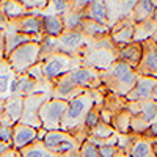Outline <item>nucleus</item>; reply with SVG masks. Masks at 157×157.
<instances>
[{
  "mask_svg": "<svg viewBox=\"0 0 157 157\" xmlns=\"http://www.w3.org/2000/svg\"><path fill=\"white\" fill-rule=\"evenodd\" d=\"M83 22H85V14L78 11H69L66 16H63L64 30H82Z\"/></svg>",
  "mask_w": 157,
  "mask_h": 157,
  "instance_id": "7c9ffc66",
  "label": "nucleus"
},
{
  "mask_svg": "<svg viewBox=\"0 0 157 157\" xmlns=\"http://www.w3.org/2000/svg\"><path fill=\"white\" fill-rule=\"evenodd\" d=\"M151 101H154V102L157 104V85H155V88L152 90V96H151Z\"/></svg>",
  "mask_w": 157,
  "mask_h": 157,
  "instance_id": "37998d69",
  "label": "nucleus"
},
{
  "mask_svg": "<svg viewBox=\"0 0 157 157\" xmlns=\"http://www.w3.org/2000/svg\"><path fill=\"white\" fill-rule=\"evenodd\" d=\"M127 155L129 157H157L155 151H154L152 140L148 138V137H143V135L135 137Z\"/></svg>",
  "mask_w": 157,
  "mask_h": 157,
  "instance_id": "b1692460",
  "label": "nucleus"
},
{
  "mask_svg": "<svg viewBox=\"0 0 157 157\" xmlns=\"http://www.w3.org/2000/svg\"><path fill=\"white\" fill-rule=\"evenodd\" d=\"M116 50L105 49H88L85 57V66L93 68L99 72H105L112 64L116 61Z\"/></svg>",
  "mask_w": 157,
  "mask_h": 157,
  "instance_id": "1a4fd4ad",
  "label": "nucleus"
},
{
  "mask_svg": "<svg viewBox=\"0 0 157 157\" xmlns=\"http://www.w3.org/2000/svg\"><path fill=\"white\" fill-rule=\"evenodd\" d=\"M27 75H29L30 78H33L36 83L43 82V80H44V75H43V64H41V61L36 63L33 68H30V69L27 71Z\"/></svg>",
  "mask_w": 157,
  "mask_h": 157,
  "instance_id": "e433bc0d",
  "label": "nucleus"
},
{
  "mask_svg": "<svg viewBox=\"0 0 157 157\" xmlns=\"http://www.w3.org/2000/svg\"><path fill=\"white\" fill-rule=\"evenodd\" d=\"M32 41H35L32 36H27V35H24V33L16 32L14 29H13L11 22H10V25L3 30V58L6 55H10L13 50H16L17 47L27 44V43H32Z\"/></svg>",
  "mask_w": 157,
  "mask_h": 157,
  "instance_id": "a211bd4d",
  "label": "nucleus"
},
{
  "mask_svg": "<svg viewBox=\"0 0 157 157\" xmlns=\"http://www.w3.org/2000/svg\"><path fill=\"white\" fill-rule=\"evenodd\" d=\"M24 96L19 94H13L11 98H8L3 102V118L0 120H5L8 123H11L13 126H16L17 123H21V118L24 113Z\"/></svg>",
  "mask_w": 157,
  "mask_h": 157,
  "instance_id": "6ab92c4d",
  "label": "nucleus"
},
{
  "mask_svg": "<svg viewBox=\"0 0 157 157\" xmlns=\"http://www.w3.org/2000/svg\"><path fill=\"white\" fill-rule=\"evenodd\" d=\"M134 33H135V24L130 17L110 27V39L116 47L134 43Z\"/></svg>",
  "mask_w": 157,
  "mask_h": 157,
  "instance_id": "4468645a",
  "label": "nucleus"
},
{
  "mask_svg": "<svg viewBox=\"0 0 157 157\" xmlns=\"http://www.w3.org/2000/svg\"><path fill=\"white\" fill-rule=\"evenodd\" d=\"M151 39H152V41H154V43H155V44H157V32H155V33H154V36H152V38H151Z\"/></svg>",
  "mask_w": 157,
  "mask_h": 157,
  "instance_id": "49530a36",
  "label": "nucleus"
},
{
  "mask_svg": "<svg viewBox=\"0 0 157 157\" xmlns=\"http://www.w3.org/2000/svg\"><path fill=\"white\" fill-rule=\"evenodd\" d=\"M141 44H143V55L135 71L138 75L157 77V44L152 39H148Z\"/></svg>",
  "mask_w": 157,
  "mask_h": 157,
  "instance_id": "9d476101",
  "label": "nucleus"
},
{
  "mask_svg": "<svg viewBox=\"0 0 157 157\" xmlns=\"http://www.w3.org/2000/svg\"><path fill=\"white\" fill-rule=\"evenodd\" d=\"M52 94L49 93H33L30 96H25L24 99V113L21 118V124L32 126L35 129H41L39 123V109L43 107V104L50 98Z\"/></svg>",
  "mask_w": 157,
  "mask_h": 157,
  "instance_id": "423d86ee",
  "label": "nucleus"
},
{
  "mask_svg": "<svg viewBox=\"0 0 157 157\" xmlns=\"http://www.w3.org/2000/svg\"><path fill=\"white\" fill-rule=\"evenodd\" d=\"M41 24H43V33L44 36L50 38H58L64 32V25H63V17L55 16V14H44L41 11Z\"/></svg>",
  "mask_w": 157,
  "mask_h": 157,
  "instance_id": "5701e85b",
  "label": "nucleus"
},
{
  "mask_svg": "<svg viewBox=\"0 0 157 157\" xmlns=\"http://www.w3.org/2000/svg\"><path fill=\"white\" fill-rule=\"evenodd\" d=\"M157 32V22L154 19L145 21L135 24V33H134V41L135 43H145L148 39H151L154 36V33Z\"/></svg>",
  "mask_w": 157,
  "mask_h": 157,
  "instance_id": "cd10ccee",
  "label": "nucleus"
},
{
  "mask_svg": "<svg viewBox=\"0 0 157 157\" xmlns=\"http://www.w3.org/2000/svg\"><path fill=\"white\" fill-rule=\"evenodd\" d=\"M44 134H46L44 129H35L32 126H25V124L17 123L14 127H13L11 146H13L14 151H21V149L33 145V143H36V141H41Z\"/></svg>",
  "mask_w": 157,
  "mask_h": 157,
  "instance_id": "0eeeda50",
  "label": "nucleus"
},
{
  "mask_svg": "<svg viewBox=\"0 0 157 157\" xmlns=\"http://www.w3.org/2000/svg\"><path fill=\"white\" fill-rule=\"evenodd\" d=\"M46 157H60V155H55V154H52V152H47Z\"/></svg>",
  "mask_w": 157,
  "mask_h": 157,
  "instance_id": "de8ad7c7",
  "label": "nucleus"
},
{
  "mask_svg": "<svg viewBox=\"0 0 157 157\" xmlns=\"http://www.w3.org/2000/svg\"><path fill=\"white\" fill-rule=\"evenodd\" d=\"M13 29L19 33H24L27 36H32L36 43H41V39L44 38L43 33V24H41V17L36 14H27L25 17L11 22Z\"/></svg>",
  "mask_w": 157,
  "mask_h": 157,
  "instance_id": "ddd939ff",
  "label": "nucleus"
},
{
  "mask_svg": "<svg viewBox=\"0 0 157 157\" xmlns=\"http://www.w3.org/2000/svg\"><path fill=\"white\" fill-rule=\"evenodd\" d=\"M19 155L21 157H46L47 155V149L43 146L41 141H36V143H33V145L21 149Z\"/></svg>",
  "mask_w": 157,
  "mask_h": 157,
  "instance_id": "72a5a7b5",
  "label": "nucleus"
},
{
  "mask_svg": "<svg viewBox=\"0 0 157 157\" xmlns=\"http://www.w3.org/2000/svg\"><path fill=\"white\" fill-rule=\"evenodd\" d=\"M6 63L13 69L16 75L27 74L30 68H33L36 63H39V43H27L16 50H13L10 55L5 57Z\"/></svg>",
  "mask_w": 157,
  "mask_h": 157,
  "instance_id": "f03ea898",
  "label": "nucleus"
},
{
  "mask_svg": "<svg viewBox=\"0 0 157 157\" xmlns=\"http://www.w3.org/2000/svg\"><path fill=\"white\" fill-rule=\"evenodd\" d=\"M57 39H58L60 54L75 57V52L83 49L86 36L80 30H64Z\"/></svg>",
  "mask_w": 157,
  "mask_h": 157,
  "instance_id": "9b49d317",
  "label": "nucleus"
},
{
  "mask_svg": "<svg viewBox=\"0 0 157 157\" xmlns=\"http://www.w3.org/2000/svg\"><path fill=\"white\" fill-rule=\"evenodd\" d=\"M36 82L33 78H30L27 74L24 75H13L11 78V83H10V91H11V96L13 94H19V96H30L35 93V88H36Z\"/></svg>",
  "mask_w": 157,
  "mask_h": 157,
  "instance_id": "412c9836",
  "label": "nucleus"
},
{
  "mask_svg": "<svg viewBox=\"0 0 157 157\" xmlns=\"http://www.w3.org/2000/svg\"><path fill=\"white\" fill-rule=\"evenodd\" d=\"M155 14V2L154 0H140L135 3L132 13H130V19L134 24H140L149 19H154Z\"/></svg>",
  "mask_w": 157,
  "mask_h": 157,
  "instance_id": "4be33fe9",
  "label": "nucleus"
},
{
  "mask_svg": "<svg viewBox=\"0 0 157 157\" xmlns=\"http://www.w3.org/2000/svg\"><path fill=\"white\" fill-rule=\"evenodd\" d=\"M152 145H154V151H155V155H157V138H152Z\"/></svg>",
  "mask_w": 157,
  "mask_h": 157,
  "instance_id": "a18cd8bd",
  "label": "nucleus"
},
{
  "mask_svg": "<svg viewBox=\"0 0 157 157\" xmlns=\"http://www.w3.org/2000/svg\"><path fill=\"white\" fill-rule=\"evenodd\" d=\"M135 0H121V2H105L107 6V17H109V25L113 27L115 24L121 22L127 17H130L134 6H135Z\"/></svg>",
  "mask_w": 157,
  "mask_h": 157,
  "instance_id": "2eb2a0df",
  "label": "nucleus"
},
{
  "mask_svg": "<svg viewBox=\"0 0 157 157\" xmlns=\"http://www.w3.org/2000/svg\"><path fill=\"white\" fill-rule=\"evenodd\" d=\"M13 149V146L11 145H8V143H2L0 141V157H2L3 154H6L8 151H11Z\"/></svg>",
  "mask_w": 157,
  "mask_h": 157,
  "instance_id": "ea45409f",
  "label": "nucleus"
},
{
  "mask_svg": "<svg viewBox=\"0 0 157 157\" xmlns=\"http://www.w3.org/2000/svg\"><path fill=\"white\" fill-rule=\"evenodd\" d=\"M0 13L10 21L16 22L29 14V11L24 8L22 2H16V0H10V2H0Z\"/></svg>",
  "mask_w": 157,
  "mask_h": 157,
  "instance_id": "a878e982",
  "label": "nucleus"
},
{
  "mask_svg": "<svg viewBox=\"0 0 157 157\" xmlns=\"http://www.w3.org/2000/svg\"><path fill=\"white\" fill-rule=\"evenodd\" d=\"M83 14H85V19H88V21L109 25L105 2H90L88 6H86L85 11H83ZM109 27H110V25H109Z\"/></svg>",
  "mask_w": 157,
  "mask_h": 157,
  "instance_id": "393cba45",
  "label": "nucleus"
},
{
  "mask_svg": "<svg viewBox=\"0 0 157 157\" xmlns=\"http://www.w3.org/2000/svg\"><path fill=\"white\" fill-rule=\"evenodd\" d=\"M68 109V101L57 99V98H49L43 107L39 109V123H41V129L46 132L50 130H60L61 129V121L64 118Z\"/></svg>",
  "mask_w": 157,
  "mask_h": 157,
  "instance_id": "7ed1b4c3",
  "label": "nucleus"
},
{
  "mask_svg": "<svg viewBox=\"0 0 157 157\" xmlns=\"http://www.w3.org/2000/svg\"><path fill=\"white\" fill-rule=\"evenodd\" d=\"M2 157H21V155H19V151H14V149H11V151H8L6 154H3Z\"/></svg>",
  "mask_w": 157,
  "mask_h": 157,
  "instance_id": "a19ab883",
  "label": "nucleus"
},
{
  "mask_svg": "<svg viewBox=\"0 0 157 157\" xmlns=\"http://www.w3.org/2000/svg\"><path fill=\"white\" fill-rule=\"evenodd\" d=\"M98 151H99V155H101V157H115L120 149H118L115 145L104 143V145H99V146H98Z\"/></svg>",
  "mask_w": 157,
  "mask_h": 157,
  "instance_id": "4c0bfd02",
  "label": "nucleus"
},
{
  "mask_svg": "<svg viewBox=\"0 0 157 157\" xmlns=\"http://www.w3.org/2000/svg\"><path fill=\"white\" fill-rule=\"evenodd\" d=\"M137 78L138 74L134 68L116 60L105 72H101V85L109 93L126 98L130 93V90L134 88Z\"/></svg>",
  "mask_w": 157,
  "mask_h": 157,
  "instance_id": "f257e3e1",
  "label": "nucleus"
},
{
  "mask_svg": "<svg viewBox=\"0 0 157 157\" xmlns=\"http://www.w3.org/2000/svg\"><path fill=\"white\" fill-rule=\"evenodd\" d=\"M101 107L102 105H99V104H96V105L91 109L88 113H86V116H85V120H83V126H82V129H83V132L88 135L90 134V130H93L102 120H101Z\"/></svg>",
  "mask_w": 157,
  "mask_h": 157,
  "instance_id": "2f4dec72",
  "label": "nucleus"
},
{
  "mask_svg": "<svg viewBox=\"0 0 157 157\" xmlns=\"http://www.w3.org/2000/svg\"><path fill=\"white\" fill-rule=\"evenodd\" d=\"M74 61H75V57H71L66 54H54L47 57L44 61H41L44 80L47 83H54L57 78L71 72L75 68Z\"/></svg>",
  "mask_w": 157,
  "mask_h": 157,
  "instance_id": "39448f33",
  "label": "nucleus"
},
{
  "mask_svg": "<svg viewBox=\"0 0 157 157\" xmlns=\"http://www.w3.org/2000/svg\"><path fill=\"white\" fill-rule=\"evenodd\" d=\"M43 146L47 149V152H52L55 155H66L72 151H78L80 148V143L75 140V137H72L68 132H63V130H50L46 132L43 140Z\"/></svg>",
  "mask_w": 157,
  "mask_h": 157,
  "instance_id": "20e7f679",
  "label": "nucleus"
},
{
  "mask_svg": "<svg viewBox=\"0 0 157 157\" xmlns=\"http://www.w3.org/2000/svg\"><path fill=\"white\" fill-rule=\"evenodd\" d=\"M78 152H80V157H101L99 155V151H98V146L93 145L91 141L85 140L80 148H78Z\"/></svg>",
  "mask_w": 157,
  "mask_h": 157,
  "instance_id": "c9c22d12",
  "label": "nucleus"
},
{
  "mask_svg": "<svg viewBox=\"0 0 157 157\" xmlns=\"http://www.w3.org/2000/svg\"><path fill=\"white\" fill-rule=\"evenodd\" d=\"M154 21L157 22V2H155V14H154Z\"/></svg>",
  "mask_w": 157,
  "mask_h": 157,
  "instance_id": "09e8293b",
  "label": "nucleus"
},
{
  "mask_svg": "<svg viewBox=\"0 0 157 157\" xmlns=\"http://www.w3.org/2000/svg\"><path fill=\"white\" fill-rule=\"evenodd\" d=\"M143 55V44L141 43H130L121 47H116V58L118 61H123L126 64H129L130 68L137 69V66L140 64Z\"/></svg>",
  "mask_w": 157,
  "mask_h": 157,
  "instance_id": "f3484780",
  "label": "nucleus"
},
{
  "mask_svg": "<svg viewBox=\"0 0 157 157\" xmlns=\"http://www.w3.org/2000/svg\"><path fill=\"white\" fill-rule=\"evenodd\" d=\"M157 85V77L152 75H138L134 88L130 93L126 96L127 102H143V101H151L152 90Z\"/></svg>",
  "mask_w": 157,
  "mask_h": 157,
  "instance_id": "f8f14e48",
  "label": "nucleus"
},
{
  "mask_svg": "<svg viewBox=\"0 0 157 157\" xmlns=\"http://www.w3.org/2000/svg\"><path fill=\"white\" fill-rule=\"evenodd\" d=\"M60 54V47H58V39L57 38H50L44 36L39 43V61H44L47 57Z\"/></svg>",
  "mask_w": 157,
  "mask_h": 157,
  "instance_id": "c756f323",
  "label": "nucleus"
},
{
  "mask_svg": "<svg viewBox=\"0 0 157 157\" xmlns=\"http://www.w3.org/2000/svg\"><path fill=\"white\" fill-rule=\"evenodd\" d=\"M72 83L78 90H96L101 86V72L88 68V66H75L71 72H68Z\"/></svg>",
  "mask_w": 157,
  "mask_h": 157,
  "instance_id": "6e6552de",
  "label": "nucleus"
},
{
  "mask_svg": "<svg viewBox=\"0 0 157 157\" xmlns=\"http://www.w3.org/2000/svg\"><path fill=\"white\" fill-rule=\"evenodd\" d=\"M126 110L132 115L138 116L148 124L157 121V104L154 101H143V102H127Z\"/></svg>",
  "mask_w": 157,
  "mask_h": 157,
  "instance_id": "dca6fc26",
  "label": "nucleus"
},
{
  "mask_svg": "<svg viewBox=\"0 0 157 157\" xmlns=\"http://www.w3.org/2000/svg\"><path fill=\"white\" fill-rule=\"evenodd\" d=\"M10 83H11V74L10 72L0 74V94H5L6 91H10Z\"/></svg>",
  "mask_w": 157,
  "mask_h": 157,
  "instance_id": "58836bf2",
  "label": "nucleus"
},
{
  "mask_svg": "<svg viewBox=\"0 0 157 157\" xmlns=\"http://www.w3.org/2000/svg\"><path fill=\"white\" fill-rule=\"evenodd\" d=\"M13 126L11 123L5 121V120H0V141L2 143H8L11 145L13 141Z\"/></svg>",
  "mask_w": 157,
  "mask_h": 157,
  "instance_id": "f704fd0d",
  "label": "nucleus"
},
{
  "mask_svg": "<svg viewBox=\"0 0 157 157\" xmlns=\"http://www.w3.org/2000/svg\"><path fill=\"white\" fill-rule=\"evenodd\" d=\"M54 85H55V88H54V94H52V98L63 99V101H71V99H74L75 96H78L83 91V90H78L72 83V80L69 78L68 74H64L60 78H57V80L54 82Z\"/></svg>",
  "mask_w": 157,
  "mask_h": 157,
  "instance_id": "aec40b11",
  "label": "nucleus"
},
{
  "mask_svg": "<svg viewBox=\"0 0 157 157\" xmlns=\"http://www.w3.org/2000/svg\"><path fill=\"white\" fill-rule=\"evenodd\" d=\"M0 54L3 57V32L0 30Z\"/></svg>",
  "mask_w": 157,
  "mask_h": 157,
  "instance_id": "79ce46f5",
  "label": "nucleus"
},
{
  "mask_svg": "<svg viewBox=\"0 0 157 157\" xmlns=\"http://www.w3.org/2000/svg\"><path fill=\"white\" fill-rule=\"evenodd\" d=\"M130 121H132V115H130L127 110H123V112L112 116L110 126L115 129L116 134L126 135V134H130Z\"/></svg>",
  "mask_w": 157,
  "mask_h": 157,
  "instance_id": "c85d7f7f",
  "label": "nucleus"
},
{
  "mask_svg": "<svg viewBox=\"0 0 157 157\" xmlns=\"http://www.w3.org/2000/svg\"><path fill=\"white\" fill-rule=\"evenodd\" d=\"M80 32H82L85 36H88L91 41H96V39L110 36V27H109V25L98 24V22L88 21V19H85V22H83V25H82V30H80Z\"/></svg>",
  "mask_w": 157,
  "mask_h": 157,
  "instance_id": "bb28decb",
  "label": "nucleus"
},
{
  "mask_svg": "<svg viewBox=\"0 0 157 157\" xmlns=\"http://www.w3.org/2000/svg\"><path fill=\"white\" fill-rule=\"evenodd\" d=\"M115 157H129V155H127L126 152H123V151H118V154H116Z\"/></svg>",
  "mask_w": 157,
  "mask_h": 157,
  "instance_id": "c03bdc74",
  "label": "nucleus"
},
{
  "mask_svg": "<svg viewBox=\"0 0 157 157\" xmlns=\"http://www.w3.org/2000/svg\"><path fill=\"white\" fill-rule=\"evenodd\" d=\"M71 11V2H64V0H54V2H49L46 10L43 11L44 14H55V16H66Z\"/></svg>",
  "mask_w": 157,
  "mask_h": 157,
  "instance_id": "473e14b6",
  "label": "nucleus"
}]
</instances>
